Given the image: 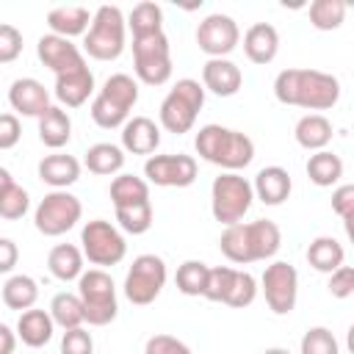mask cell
I'll return each instance as SVG.
<instances>
[{"label": "cell", "mask_w": 354, "mask_h": 354, "mask_svg": "<svg viewBox=\"0 0 354 354\" xmlns=\"http://www.w3.org/2000/svg\"><path fill=\"white\" fill-rule=\"evenodd\" d=\"M274 97L304 111H329L340 100V80L321 69H282L274 77Z\"/></svg>", "instance_id": "6da1fadb"}, {"label": "cell", "mask_w": 354, "mask_h": 354, "mask_svg": "<svg viewBox=\"0 0 354 354\" xmlns=\"http://www.w3.org/2000/svg\"><path fill=\"white\" fill-rule=\"evenodd\" d=\"M263 354H290L288 348H282V346H271V348H266Z\"/></svg>", "instance_id": "f5cc1de1"}, {"label": "cell", "mask_w": 354, "mask_h": 354, "mask_svg": "<svg viewBox=\"0 0 354 354\" xmlns=\"http://www.w3.org/2000/svg\"><path fill=\"white\" fill-rule=\"evenodd\" d=\"M61 354H94V337L88 329H66L61 337Z\"/></svg>", "instance_id": "ee69618b"}, {"label": "cell", "mask_w": 354, "mask_h": 354, "mask_svg": "<svg viewBox=\"0 0 354 354\" xmlns=\"http://www.w3.org/2000/svg\"><path fill=\"white\" fill-rule=\"evenodd\" d=\"M8 105L19 113V116H33L39 119L47 108H50V91L44 88V83H39L36 77H17L8 88Z\"/></svg>", "instance_id": "ac0fdd59"}, {"label": "cell", "mask_w": 354, "mask_h": 354, "mask_svg": "<svg viewBox=\"0 0 354 354\" xmlns=\"http://www.w3.org/2000/svg\"><path fill=\"white\" fill-rule=\"evenodd\" d=\"M55 100L61 102V108H80L88 102V97L94 94V72L86 66L80 69H72V72H64V75H55Z\"/></svg>", "instance_id": "d6986e66"}, {"label": "cell", "mask_w": 354, "mask_h": 354, "mask_svg": "<svg viewBox=\"0 0 354 354\" xmlns=\"http://www.w3.org/2000/svg\"><path fill=\"white\" fill-rule=\"evenodd\" d=\"M39 301V285L33 277L28 274H11L3 285V304L8 310H17V313H25L30 307H36Z\"/></svg>", "instance_id": "1f68e13d"}, {"label": "cell", "mask_w": 354, "mask_h": 354, "mask_svg": "<svg viewBox=\"0 0 354 354\" xmlns=\"http://www.w3.org/2000/svg\"><path fill=\"white\" fill-rule=\"evenodd\" d=\"M160 147V127L149 116H133L122 124V149L130 155H152Z\"/></svg>", "instance_id": "7402d4cb"}, {"label": "cell", "mask_w": 354, "mask_h": 354, "mask_svg": "<svg viewBox=\"0 0 354 354\" xmlns=\"http://www.w3.org/2000/svg\"><path fill=\"white\" fill-rule=\"evenodd\" d=\"M332 210L348 224L354 218V185L351 183H343L332 191Z\"/></svg>", "instance_id": "7dc6e473"}, {"label": "cell", "mask_w": 354, "mask_h": 354, "mask_svg": "<svg viewBox=\"0 0 354 354\" xmlns=\"http://www.w3.org/2000/svg\"><path fill=\"white\" fill-rule=\"evenodd\" d=\"M36 55H39V61H41L50 72H55V75H64V72H72V69L86 66L83 50H80L72 39H64V36H55V33L39 36V41H36Z\"/></svg>", "instance_id": "2e32d148"}, {"label": "cell", "mask_w": 354, "mask_h": 354, "mask_svg": "<svg viewBox=\"0 0 354 354\" xmlns=\"http://www.w3.org/2000/svg\"><path fill=\"white\" fill-rule=\"evenodd\" d=\"M138 102V80L127 72L111 75L91 100V119L102 130H116L130 119L133 105Z\"/></svg>", "instance_id": "277c9868"}, {"label": "cell", "mask_w": 354, "mask_h": 354, "mask_svg": "<svg viewBox=\"0 0 354 354\" xmlns=\"http://www.w3.org/2000/svg\"><path fill=\"white\" fill-rule=\"evenodd\" d=\"M343 260H346V249H343V243H340L337 238H332V235H318V238H313L310 246H307V263H310L315 271H321V274L337 271V268L343 266Z\"/></svg>", "instance_id": "83f0119b"}, {"label": "cell", "mask_w": 354, "mask_h": 354, "mask_svg": "<svg viewBox=\"0 0 354 354\" xmlns=\"http://www.w3.org/2000/svg\"><path fill=\"white\" fill-rule=\"evenodd\" d=\"M124 14L119 6H100L91 11V25L83 33V53L94 61H116L124 53Z\"/></svg>", "instance_id": "5b68a950"}, {"label": "cell", "mask_w": 354, "mask_h": 354, "mask_svg": "<svg viewBox=\"0 0 354 354\" xmlns=\"http://www.w3.org/2000/svg\"><path fill=\"white\" fill-rule=\"evenodd\" d=\"M28 207H30V196H28V191L22 188V185H8L3 194H0V218H6V221H17V218H22L25 213H28Z\"/></svg>", "instance_id": "b9f144b4"}, {"label": "cell", "mask_w": 354, "mask_h": 354, "mask_svg": "<svg viewBox=\"0 0 354 354\" xmlns=\"http://www.w3.org/2000/svg\"><path fill=\"white\" fill-rule=\"evenodd\" d=\"M254 202L252 183L238 171H221L210 185V213L221 227L243 221Z\"/></svg>", "instance_id": "ba28073f"}, {"label": "cell", "mask_w": 354, "mask_h": 354, "mask_svg": "<svg viewBox=\"0 0 354 354\" xmlns=\"http://www.w3.org/2000/svg\"><path fill=\"white\" fill-rule=\"evenodd\" d=\"M77 299L88 326H108L119 313L116 285L105 268H88L77 277Z\"/></svg>", "instance_id": "52a82bcc"}, {"label": "cell", "mask_w": 354, "mask_h": 354, "mask_svg": "<svg viewBox=\"0 0 354 354\" xmlns=\"http://www.w3.org/2000/svg\"><path fill=\"white\" fill-rule=\"evenodd\" d=\"M83 216V205L69 191H50L33 210V224L44 238H58L69 232Z\"/></svg>", "instance_id": "8fae6325"}, {"label": "cell", "mask_w": 354, "mask_h": 354, "mask_svg": "<svg viewBox=\"0 0 354 354\" xmlns=\"http://www.w3.org/2000/svg\"><path fill=\"white\" fill-rule=\"evenodd\" d=\"M166 285V263L160 254H138L124 277V296L136 307L152 304Z\"/></svg>", "instance_id": "7c38bea8"}, {"label": "cell", "mask_w": 354, "mask_h": 354, "mask_svg": "<svg viewBox=\"0 0 354 354\" xmlns=\"http://www.w3.org/2000/svg\"><path fill=\"white\" fill-rule=\"evenodd\" d=\"M14 348H17V332L0 324V354H14Z\"/></svg>", "instance_id": "f907efd6"}, {"label": "cell", "mask_w": 354, "mask_h": 354, "mask_svg": "<svg viewBox=\"0 0 354 354\" xmlns=\"http://www.w3.org/2000/svg\"><path fill=\"white\" fill-rule=\"evenodd\" d=\"M83 260L86 257H83L80 246H75V243H55L50 249V254H47V268H50V274L55 279L72 282V279H77L83 274Z\"/></svg>", "instance_id": "f546056e"}, {"label": "cell", "mask_w": 354, "mask_h": 354, "mask_svg": "<svg viewBox=\"0 0 354 354\" xmlns=\"http://www.w3.org/2000/svg\"><path fill=\"white\" fill-rule=\"evenodd\" d=\"M304 171L310 177V183H315L318 188H332L343 180V160H340V155L321 149V152H313L307 158Z\"/></svg>", "instance_id": "4dcf8cb0"}, {"label": "cell", "mask_w": 354, "mask_h": 354, "mask_svg": "<svg viewBox=\"0 0 354 354\" xmlns=\"http://www.w3.org/2000/svg\"><path fill=\"white\" fill-rule=\"evenodd\" d=\"M8 185H14V177H11V171H8L6 166H0V194H3Z\"/></svg>", "instance_id": "816d5d0a"}, {"label": "cell", "mask_w": 354, "mask_h": 354, "mask_svg": "<svg viewBox=\"0 0 354 354\" xmlns=\"http://www.w3.org/2000/svg\"><path fill=\"white\" fill-rule=\"evenodd\" d=\"M257 290H263L266 304L274 315H288L293 313L299 299V271L288 260H274L271 266H266Z\"/></svg>", "instance_id": "4fadbf2b"}, {"label": "cell", "mask_w": 354, "mask_h": 354, "mask_svg": "<svg viewBox=\"0 0 354 354\" xmlns=\"http://www.w3.org/2000/svg\"><path fill=\"white\" fill-rule=\"evenodd\" d=\"M282 246V232L271 218L238 221L224 227L218 238L221 254L235 266H249L257 260H271Z\"/></svg>", "instance_id": "7a4b0ae2"}, {"label": "cell", "mask_w": 354, "mask_h": 354, "mask_svg": "<svg viewBox=\"0 0 354 354\" xmlns=\"http://www.w3.org/2000/svg\"><path fill=\"white\" fill-rule=\"evenodd\" d=\"M116 210V224L119 230L130 235H144L152 227V202H138L127 207H113Z\"/></svg>", "instance_id": "8d00e7d4"}, {"label": "cell", "mask_w": 354, "mask_h": 354, "mask_svg": "<svg viewBox=\"0 0 354 354\" xmlns=\"http://www.w3.org/2000/svg\"><path fill=\"white\" fill-rule=\"evenodd\" d=\"M252 191H254V199H260L263 205L277 207V205H282L290 196L293 180H290L288 169H282V166H266V169L257 171L254 183H252Z\"/></svg>", "instance_id": "603a6c76"}, {"label": "cell", "mask_w": 354, "mask_h": 354, "mask_svg": "<svg viewBox=\"0 0 354 354\" xmlns=\"http://www.w3.org/2000/svg\"><path fill=\"white\" fill-rule=\"evenodd\" d=\"M207 263L202 260H185L180 263L177 274H174V282H177V290L183 296H202L205 290V279H207Z\"/></svg>", "instance_id": "74e56055"}, {"label": "cell", "mask_w": 354, "mask_h": 354, "mask_svg": "<svg viewBox=\"0 0 354 354\" xmlns=\"http://www.w3.org/2000/svg\"><path fill=\"white\" fill-rule=\"evenodd\" d=\"M299 354H340V346H337V337L332 335V329H326V326H310L301 335Z\"/></svg>", "instance_id": "ab89813d"}, {"label": "cell", "mask_w": 354, "mask_h": 354, "mask_svg": "<svg viewBox=\"0 0 354 354\" xmlns=\"http://www.w3.org/2000/svg\"><path fill=\"white\" fill-rule=\"evenodd\" d=\"M124 22L133 30V39L158 33V30H163V8L158 3H149V0L147 3H138V6H133L130 17Z\"/></svg>", "instance_id": "e575fe53"}, {"label": "cell", "mask_w": 354, "mask_h": 354, "mask_svg": "<svg viewBox=\"0 0 354 354\" xmlns=\"http://www.w3.org/2000/svg\"><path fill=\"white\" fill-rule=\"evenodd\" d=\"M241 41V28L230 14H207L196 28V44L207 58H227Z\"/></svg>", "instance_id": "9a60e30c"}, {"label": "cell", "mask_w": 354, "mask_h": 354, "mask_svg": "<svg viewBox=\"0 0 354 354\" xmlns=\"http://www.w3.org/2000/svg\"><path fill=\"white\" fill-rule=\"evenodd\" d=\"M47 313H50L53 324L61 326L64 332H66V329H77V326L86 324V321H83V304H80L77 293H66V290L55 293Z\"/></svg>", "instance_id": "836d02e7"}, {"label": "cell", "mask_w": 354, "mask_h": 354, "mask_svg": "<svg viewBox=\"0 0 354 354\" xmlns=\"http://www.w3.org/2000/svg\"><path fill=\"white\" fill-rule=\"evenodd\" d=\"M22 55V33L19 28L0 22V64H11Z\"/></svg>", "instance_id": "7bdbcfd3"}, {"label": "cell", "mask_w": 354, "mask_h": 354, "mask_svg": "<svg viewBox=\"0 0 354 354\" xmlns=\"http://www.w3.org/2000/svg\"><path fill=\"white\" fill-rule=\"evenodd\" d=\"M133 72L147 86H163L171 77V44L163 30L133 39Z\"/></svg>", "instance_id": "9c48e42d"}, {"label": "cell", "mask_w": 354, "mask_h": 354, "mask_svg": "<svg viewBox=\"0 0 354 354\" xmlns=\"http://www.w3.org/2000/svg\"><path fill=\"white\" fill-rule=\"evenodd\" d=\"M332 136H335V127H332V122H329L324 113H304V116L296 122V127H293L296 144H299L301 149H307V152H321V149H326L329 141H332Z\"/></svg>", "instance_id": "cb8c5ba5"}, {"label": "cell", "mask_w": 354, "mask_h": 354, "mask_svg": "<svg viewBox=\"0 0 354 354\" xmlns=\"http://www.w3.org/2000/svg\"><path fill=\"white\" fill-rule=\"evenodd\" d=\"M205 105V88L199 80L194 77H180L169 94L163 97L160 102V111H158V119H160V127L166 133H174V136H183L188 133L194 124H196V116Z\"/></svg>", "instance_id": "8992f818"}, {"label": "cell", "mask_w": 354, "mask_h": 354, "mask_svg": "<svg viewBox=\"0 0 354 354\" xmlns=\"http://www.w3.org/2000/svg\"><path fill=\"white\" fill-rule=\"evenodd\" d=\"M243 53L252 64H271L279 53V30L271 22H254L243 33Z\"/></svg>", "instance_id": "44dd1931"}, {"label": "cell", "mask_w": 354, "mask_h": 354, "mask_svg": "<svg viewBox=\"0 0 354 354\" xmlns=\"http://www.w3.org/2000/svg\"><path fill=\"white\" fill-rule=\"evenodd\" d=\"M91 25V11L86 6H58L47 11V28L55 36L72 39V36H83Z\"/></svg>", "instance_id": "484cf974"}, {"label": "cell", "mask_w": 354, "mask_h": 354, "mask_svg": "<svg viewBox=\"0 0 354 354\" xmlns=\"http://www.w3.org/2000/svg\"><path fill=\"white\" fill-rule=\"evenodd\" d=\"M243 86V72L230 58H207L202 66V88L216 97H232Z\"/></svg>", "instance_id": "e0dca14e"}, {"label": "cell", "mask_w": 354, "mask_h": 354, "mask_svg": "<svg viewBox=\"0 0 354 354\" xmlns=\"http://www.w3.org/2000/svg\"><path fill=\"white\" fill-rule=\"evenodd\" d=\"M194 149L202 160L224 169V171H241L254 160V141L232 127L221 124H205L199 127L194 138Z\"/></svg>", "instance_id": "3957f363"}, {"label": "cell", "mask_w": 354, "mask_h": 354, "mask_svg": "<svg viewBox=\"0 0 354 354\" xmlns=\"http://www.w3.org/2000/svg\"><path fill=\"white\" fill-rule=\"evenodd\" d=\"M19 263V249L11 238H0V274H11Z\"/></svg>", "instance_id": "681fc988"}, {"label": "cell", "mask_w": 354, "mask_h": 354, "mask_svg": "<svg viewBox=\"0 0 354 354\" xmlns=\"http://www.w3.org/2000/svg\"><path fill=\"white\" fill-rule=\"evenodd\" d=\"M144 354H191V348L174 335H152L144 343Z\"/></svg>", "instance_id": "f6af8a7d"}, {"label": "cell", "mask_w": 354, "mask_h": 354, "mask_svg": "<svg viewBox=\"0 0 354 354\" xmlns=\"http://www.w3.org/2000/svg\"><path fill=\"white\" fill-rule=\"evenodd\" d=\"M80 252L91 266L108 268L124 260L127 241L116 224L105 218H94V221H86L80 230Z\"/></svg>", "instance_id": "30bf717a"}, {"label": "cell", "mask_w": 354, "mask_h": 354, "mask_svg": "<svg viewBox=\"0 0 354 354\" xmlns=\"http://www.w3.org/2000/svg\"><path fill=\"white\" fill-rule=\"evenodd\" d=\"M22 138V124L17 113H0V149H14Z\"/></svg>", "instance_id": "c3c4849f"}, {"label": "cell", "mask_w": 354, "mask_h": 354, "mask_svg": "<svg viewBox=\"0 0 354 354\" xmlns=\"http://www.w3.org/2000/svg\"><path fill=\"white\" fill-rule=\"evenodd\" d=\"M72 138V119L61 105H50L41 116H39V141L50 149H61L66 147Z\"/></svg>", "instance_id": "4316f807"}, {"label": "cell", "mask_w": 354, "mask_h": 354, "mask_svg": "<svg viewBox=\"0 0 354 354\" xmlns=\"http://www.w3.org/2000/svg\"><path fill=\"white\" fill-rule=\"evenodd\" d=\"M326 288H329V293L335 299H348L354 293V268L351 266H340L337 271H332Z\"/></svg>", "instance_id": "bcb514c9"}, {"label": "cell", "mask_w": 354, "mask_h": 354, "mask_svg": "<svg viewBox=\"0 0 354 354\" xmlns=\"http://www.w3.org/2000/svg\"><path fill=\"white\" fill-rule=\"evenodd\" d=\"M254 299H257V279H254L249 271L235 268L232 288H230L224 304H227V307H235V310H243V307H249Z\"/></svg>", "instance_id": "f35d334b"}, {"label": "cell", "mask_w": 354, "mask_h": 354, "mask_svg": "<svg viewBox=\"0 0 354 354\" xmlns=\"http://www.w3.org/2000/svg\"><path fill=\"white\" fill-rule=\"evenodd\" d=\"M199 174L194 155H149L144 163V180L160 188H188Z\"/></svg>", "instance_id": "5bb4252c"}, {"label": "cell", "mask_w": 354, "mask_h": 354, "mask_svg": "<svg viewBox=\"0 0 354 354\" xmlns=\"http://www.w3.org/2000/svg\"><path fill=\"white\" fill-rule=\"evenodd\" d=\"M86 169L91 174H100V177H116L124 166V149L111 144V141H100V144H91L86 149V158H83Z\"/></svg>", "instance_id": "f1b7e54d"}, {"label": "cell", "mask_w": 354, "mask_h": 354, "mask_svg": "<svg viewBox=\"0 0 354 354\" xmlns=\"http://www.w3.org/2000/svg\"><path fill=\"white\" fill-rule=\"evenodd\" d=\"M111 202L113 207H127V205H138V202H149V183L144 177L136 174H124L119 171L111 180Z\"/></svg>", "instance_id": "d6a6232c"}, {"label": "cell", "mask_w": 354, "mask_h": 354, "mask_svg": "<svg viewBox=\"0 0 354 354\" xmlns=\"http://www.w3.org/2000/svg\"><path fill=\"white\" fill-rule=\"evenodd\" d=\"M348 6L343 0H313L310 3V25L315 30H337L346 19Z\"/></svg>", "instance_id": "d590c367"}, {"label": "cell", "mask_w": 354, "mask_h": 354, "mask_svg": "<svg viewBox=\"0 0 354 354\" xmlns=\"http://www.w3.org/2000/svg\"><path fill=\"white\" fill-rule=\"evenodd\" d=\"M232 277H235V268L232 266H216V268H207V279H205V290L202 296L207 301H221L227 299L230 288H232Z\"/></svg>", "instance_id": "60d3db41"}, {"label": "cell", "mask_w": 354, "mask_h": 354, "mask_svg": "<svg viewBox=\"0 0 354 354\" xmlns=\"http://www.w3.org/2000/svg\"><path fill=\"white\" fill-rule=\"evenodd\" d=\"M36 171H39V180L47 183L53 191H66L80 180V160L66 152H53L39 160Z\"/></svg>", "instance_id": "ffe728a7"}, {"label": "cell", "mask_w": 354, "mask_h": 354, "mask_svg": "<svg viewBox=\"0 0 354 354\" xmlns=\"http://www.w3.org/2000/svg\"><path fill=\"white\" fill-rule=\"evenodd\" d=\"M17 340H22L25 346L30 348H41L53 340V332H55V324L50 318L47 310H39V307H30L25 313H19V321H17Z\"/></svg>", "instance_id": "d4e9b609"}]
</instances>
